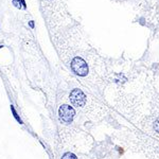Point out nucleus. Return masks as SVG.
<instances>
[{
    "instance_id": "f257e3e1",
    "label": "nucleus",
    "mask_w": 159,
    "mask_h": 159,
    "mask_svg": "<svg viewBox=\"0 0 159 159\" xmlns=\"http://www.w3.org/2000/svg\"><path fill=\"white\" fill-rule=\"evenodd\" d=\"M118 141L130 151L139 153L145 159H159V141L138 130H126L116 134Z\"/></svg>"
},
{
    "instance_id": "39448f33",
    "label": "nucleus",
    "mask_w": 159,
    "mask_h": 159,
    "mask_svg": "<svg viewBox=\"0 0 159 159\" xmlns=\"http://www.w3.org/2000/svg\"><path fill=\"white\" fill-rule=\"evenodd\" d=\"M58 116H59V119L63 123L69 124L73 121V118L75 117V110L72 106L64 104L58 109Z\"/></svg>"
},
{
    "instance_id": "423d86ee",
    "label": "nucleus",
    "mask_w": 159,
    "mask_h": 159,
    "mask_svg": "<svg viewBox=\"0 0 159 159\" xmlns=\"http://www.w3.org/2000/svg\"><path fill=\"white\" fill-rule=\"evenodd\" d=\"M62 159H82V157L80 158L77 155H75L74 153H71V152H68V153H65L62 157Z\"/></svg>"
},
{
    "instance_id": "20e7f679",
    "label": "nucleus",
    "mask_w": 159,
    "mask_h": 159,
    "mask_svg": "<svg viewBox=\"0 0 159 159\" xmlns=\"http://www.w3.org/2000/svg\"><path fill=\"white\" fill-rule=\"evenodd\" d=\"M70 66H71L72 71L79 77H85L89 74V66H88L87 62L81 56H75L71 61Z\"/></svg>"
},
{
    "instance_id": "f03ea898",
    "label": "nucleus",
    "mask_w": 159,
    "mask_h": 159,
    "mask_svg": "<svg viewBox=\"0 0 159 159\" xmlns=\"http://www.w3.org/2000/svg\"><path fill=\"white\" fill-rule=\"evenodd\" d=\"M69 98L72 105L81 109L89 119L93 121H99L107 114L105 106L102 105L95 98L86 95L82 89L74 88L70 92Z\"/></svg>"
},
{
    "instance_id": "7ed1b4c3",
    "label": "nucleus",
    "mask_w": 159,
    "mask_h": 159,
    "mask_svg": "<svg viewBox=\"0 0 159 159\" xmlns=\"http://www.w3.org/2000/svg\"><path fill=\"white\" fill-rule=\"evenodd\" d=\"M138 130L144 132L159 141V93L157 92L151 102L146 115L136 125Z\"/></svg>"
},
{
    "instance_id": "6e6552de",
    "label": "nucleus",
    "mask_w": 159,
    "mask_h": 159,
    "mask_svg": "<svg viewBox=\"0 0 159 159\" xmlns=\"http://www.w3.org/2000/svg\"><path fill=\"white\" fill-rule=\"evenodd\" d=\"M1 47H2V46H0V48H1Z\"/></svg>"
},
{
    "instance_id": "0eeeda50",
    "label": "nucleus",
    "mask_w": 159,
    "mask_h": 159,
    "mask_svg": "<svg viewBox=\"0 0 159 159\" xmlns=\"http://www.w3.org/2000/svg\"><path fill=\"white\" fill-rule=\"evenodd\" d=\"M11 110H12V114H13V116H14V118L16 119V121L18 122L19 124H24V122H22V120L20 119V117L17 115V112H16V110H15V108H14L13 105H11Z\"/></svg>"
}]
</instances>
